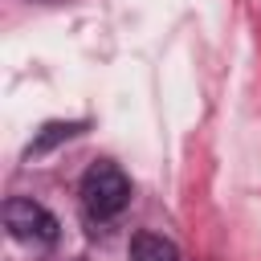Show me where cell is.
Listing matches in <instances>:
<instances>
[{"mask_svg":"<svg viewBox=\"0 0 261 261\" xmlns=\"http://www.w3.org/2000/svg\"><path fill=\"white\" fill-rule=\"evenodd\" d=\"M126 261H179V249H175V241H167L159 232H135Z\"/></svg>","mask_w":261,"mask_h":261,"instance_id":"3","label":"cell"},{"mask_svg":"<svg viewBox=\"0 0 261 261\" xmlns=\"http://www.w3.org/2000/svg\"><path fill=\"white\" fill-rule=\"evenodd\" d=\"M4 228H8L16 241H29V245H53L57 232H61L57 216H53L45 204L29 200V196L4 200Z\"/></svg>","mask_w":261,"mask_h":261,"instance_id":"2","label":"cell"},{"mask_svg":"<svg viewBox=\"0 0 261 261\" xmlns=\"http://www.w3.org/2000/svg\"><path fill=\"white\" fill-rule=\"evenodd\" d=\"M82 130H86L82 118H69V122H45V126L37 130V139L29 143L24 155H29V159H33V155H45V151H53L57 143H65V139H73V135H82Z\"/></svg>","mask_w":261,"mask_h":261,"instance_id":"4","label":"cell"},{"mask_svg":"<svg viewBox=\"0 0 261 261\" xmlns=\"http://www.w3.org/2000/svg\"><path fill=\"white\" fill-rule=\"evenodd\" d=\"M77 192H82V208L90 212V220H110V216H118V212L130 204V179H126V171H122L118 163H110V159L90 163Z\"/></svg>","mask_w":261,"mask_h":261,"instance_id":"1","label":"cell"}]
</instances>
